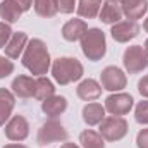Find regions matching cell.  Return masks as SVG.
<instances>
[{"mask_svg": "<svg viewBox=\"0 0 148 148\" xmlns=\"http://www.w3.org/2000/svg\"><path fill=\"white\" fill-rule=\"evenodd\" d=\"M55 5L60 14H71V12H74L76 0H55Z\"/></svg>", "mask_w": 148, "mask_h": 148, "instance_id": "cell-27", "label": "cell"}, {"mask_svg": "<svg viewBox=\"0 0 148 148\" xmlns=\"http://www.w3.org/2000/svg\"><path fill=\"white\" fill-rule=\"evenodd\" d=\"M81 50L88 60H91V62L102 60V57L107 52L105 33L100 28H90L84 33V36L81 38Z\"/></svg>", "mask_w": 148, "mask_h": 148, "instance_id": "cell-3", "label": "cell"}, {"mask_svg": "<svg viewBox=\"0 0 148 148\" xmlns=\"http://www.w3.org/2000/svg\"><path fill=\"white\" fill-rule=\"evenodd\" d=\"M28 41L29 40H28L26 33H23V31L12 33L9 43L5 45V57H9V59H19L24 53V48H26Z\"/></svg>", "mask_w": 148, "mask_h": 148, "instance_id": "cell-14", "label": "cell"}, {"mask_svg": "<svg viewBox=\"0 0 148 148\" xmlns=\"http://www.w3.org/2000/svg\"><path fill=\"white\" fill-rule=\"evenodd\" d=\"M23 66L33 74L43 76L50 69V53L47 48V43L40 38H33L28 41L24 53H23Z\"/></svg>", "mask_w": 148, "mask_h": 148, "instance_id": "cell-1", "label": "cell"}, {"mask_svg": "<svg viewBox=\"0 0 148 148\" xmlns=\"http://www.w3.org/2000/svg\"><path fill=\"white\" fill-rule=\"evenodd\" d=\"M79 143L83 145V148H105V141L102 134L93 129H84L79 134Z\"/></svg>", "mask_w": 148, "mask_h": 148, "instance_id": "cell-22", "label": "cell"}, {"mask_svg": "<svg viewBox=\"0 0 148 148\" xmlns=\"http://www.w3.org/2000/svg\"><path fill=\"white\" fill-rule=\"evenodd\" d=\"M66 140H67V129L55 117H50L48 121H45L41 124V127L38 129L36 143L40 147H47V145H52V143L66 141Z\"/></svg>", "mask_w": 148, "mask_h": 148, "instance_id": "cell-4", "label": "cell"}, {"mask_svg": "<svg viewBox=\"0 0 148 148\" xmlns=\"http://www.w3.org/2000/svg\"><path fill=\"white\" fill-rule=\"evenodd\" d=\"M12 36V29L7 23H0V48H5L9 40Z\"/></svg>", "mask_w": 148, "mask_h": 148, "instance_id": "cell-28", "label": "cell"}, {"mask_svg": "<svg viewBox=\"0 0 148 148\" xmlns=\"http://www.w3.org/2000/svg\"><path fill=\"white\" fill-rule=\"evenodd\" d=\"M76 93H77V97H79L81 100H84V102H93V100H97V98L102 95V84H100L98 81L88 77V79H83V81L77 84Z\"/></svg>", "mask_w": 148, "mask_h": 148, "instance_id": "cell-13", "label": "cell"}, {"mask_svg": "<svg viewBox=\"0 0 148 148\" xmlns=\"http://www.w3.org/2000/svg\"><path fill=\"white\" fill-rule=\"evenodd\" d=\"M138 91L141 93V97L148 98V76H143L138 81Z\"/></svg>", "mask_w": 148, "mask_h": 148, "instance_id": "cell-30", "label": "cell"}, {"mask_svg": "<svg viewBox=\"0 0 148 148\" xmlns=\"http://www.w3.org/2000/svg\"><path fill=\"white\" fill-rule=\"evenodd\" d=\"M133 97L127 93H114L110 97H107L105 100V110L110 115H126L127 112L133 109Z\"/></svg>", "mask_w": 148, "mask_h": 148, "instance_id": "cell-9", "label": "cell"}, {"mask_svg": "<svg viewBox=\"0 0 148 148\" xmlns=\"http://www.w3.org/2000/svg\"><path fill=\"white\" fill-rule=\"evenodd\" d=\"M134 119L136 122L148 126V100H143L136 105V110H134Z\"/></svg>", "mask_w": 148, "mask_h": 148, "instance_id": "cell-25", "label": "cell"}, {"mask_svg": "<svg viewBox=\"0 0 148 148\" xmlns=\"http://www.w3.org/2000/svg\"><path fill=\"white\" fill-rule=\"evenodd\" d=\"M14 2L21 7V10H23V12L29 10V9H31V5H33V0H14Z\"/></svg>", "mask_w": 148, "mask_h": 148, "instance_id": "cell-31", "label": "cell"}, {"mask_svg": "<svg viewBox=\"0 0 148 148\" xmlns=\"http://www.w3.org/2000/svg\"><path fill=\"white\" fill-rule=\"evenodd\" d=\"M136 147L138 148H148V127L141 129L136 136Z\"/></svg>", "mask_w": 148, "mask_h": 148, "instance_id": "cell-29", "label": "cell"}, {"mask_svg": "<svg viewBox=\"0 0 148 148\" xmlns=\"http://www.w3.org/2000/svg\"><path fill=\"white\" fill-rule=\"evenodd\" d=\"M103 119H105V107H102L100 103H95V102L84 105V109H83V121L88 126H97Z\"/></svg>", "mask_w": 148, "mask_h": 148, "instance_id": "cell-20", "label": "cell"}, {"mask_svg": "<svg viewBox=\"0 0 148 148\" xmlns=\"http://www.w3.org/2000/svg\"><path fill=\"white\" fill-rule=\"evenodd\" d=\"M21 16H23V10L14 0H2L0 2V17L7 24L17 23L21 19Z\"/></svg>", "mask_w": 148, "mask_h": 148, "instance_id": "cell-19", "label": "cell"}, {"mask_svg": "<svg viewBox=\"0 0 148 148\" xmlns=\"http://www.w3.org/2000/svg\"><path fill=\"white\" fill-rule=\"evenodd\" d=\"M122 64L126 67V71L129 74H138L143 73L148 67V57L147 52L141 45H131L126 48L124 57H122Z\"/></svg>", "mask_w": 148, "mask_h": 148, "instance_id": "cell-6", "label": "cell"}, {"mask_svg": "<svg viewBox=\"0 0 148 148\" xmlns=\"http://www.w3.org/2000/svg\"><path fill=\"white\" fill-rule=\"evenodd\" d=\"M110 35L117 43H127L129 40H133L140 35V26L136 21H129V19L119 21V23L112 24Z\"/></svg>", "mask_w": 148, "mask_h": 148, "instance_id": "cell-10", "label": "cell"}, {"mask_svg": "<svg viewBox=\"0 0 148 148\" xmlns=\"http://www.w3.org/2000/svg\"><path fill=\"white\" fill-rule=\"evenodd\" d=\"M52 95H55V88H53V83L45 77V76H38L36 77V93H35V98L38 100H47L50 98Z\"/></svg>", "mask_w": 148, "mask_h": 148, "instance_id": "cell-23", "label": "cell"}, {"mask_svg": "<svg viewBox=\"0 0 148 148\" xmlns=\"http://www.w3.org/2000/svg\"><path fill=\"white\" fill-rule=\"evenodd\" d=\"M83 73H84L83 64L74 57H59L52 64V76L62 86L79 81L83 77Z\"/></svg>", "mask_w": 148, "mask_h": 148, "instance_id": "cell-2", "label": "cell"}, {"mask_svg": "<svg viewBox=\"0 0 148 148\" xmlns=\"http://www.w3.org/2000/svg\"><path fill=\"white\" fill-rule=\"evenodd\" d=\"M60 148H79V147H77V145H74V143H64Z\"/></svg>", "mask_w": 148, "mask_h": 148, "instance_id": "cell-33", "label": "cell"}, {"mask_svg": "<svg viewBox=\"0 0 148 148\" xmlns=\"http://www.w3.org/2000/svg\"><path fill=\"white\" fill-rule=\"evenodd\" d=\"M3 131L10 141H24L29 134V124L24 115H12Z\"/></svg>", "mask_w": 148, "mask_h": 148, "instance_id": "cell-8", "label": "cell"}, {"mask_svg": "<svg viewBox=\"0 0 148 148\" xmlns=\"http://www.w3.org/2000/svg\"><path fill=\"white\" fill-rule=\"evenodd\" d=\"M102 3L103 0H79L76 10L81 17L84 19H93L100 14V9H102Z\"/></svg>", "mask_w": 148, "mask_h": 148, "instance_id": "cell-21", "label": "cell"}, {"mask_svg": "<svg viewBox=\"0 0 148 148\" xmlns=\"http://www.w3.org/2000/svg\"><path fill=\"white\" fill-rule=\"evenodd\" d=\"M35 12L40 17H53L59 10L55 5V0H35Z\"/></svg>", "mask_w": 148, "mask_h": 148, "instance_id": "cell-24", "label": "cell"}, {"mask_svg": "<svg viewBox=\"0 0 148 148\" xmlns=\"http://www.w3.org/2000/svg\"><path fill=\"white\" fill-rule=\"evenodd\" d=\"M100 84L107 91H121V90L126 88L127 79H126V74L122 73L119 67L107 66L100 74Z\"/></svg>", "mask_w": 148, "mask_h": 148, "instance_id": "cell-7", "label": "cell"}, {"mask_svg": "<svg viewBox=\"0 0 148 148\" xmlns=\"http://www.w3.org/2000/svg\"><path fill=\"white\" fill-rule=\"evenodd\" d=\"M122 14L129 21L141 19L148 10V0H122Z\"/></svg>", "mask_w": 148, "mask_h": 148, "instance_id": "cell-15", "label": "cell"}, {"mask_svg": "<svg viewBox=\"0 0 148 148\" xmlns=\"http://www.w3.org/2000/svg\"><path fill=\"white\" fill-rule=\"evenodd\" d=\"M67 109V100L60 95H52L50 98L41 102V110L45 112L48 117H57Z\"/></svg>", "mask_w": 148, "mask_h": 148, "instance_id": "cell-17", "label": "cell"}, {"mask_svg": "<svg viewBox=\"0 0 148 148\" xmlns=\"http://www.w3.org/2000/svg\"><path fill=\"white\" fill-rule=\"evenodd\" d=\"M88 31V24L83 19H71L62 28V38L67 41H77Z\"/></svg>", "mask_w": 148, "mask_h": 148, "instance_id": "cell-16", "label": "cell"}, {"mask_svg": "<svg viewBox=\"0 0 148 148\" xmlns=\"http://www.w3.org/2000/svg\"><path fill=\"white\" fill-rule=\"evenodd\" d=\"M122 5L117 0H103L100 9V21L105 24H115L122 19Z\"/></svg>", "mask_w": 148, "mask_h": 148, "instance_id": "cell-12", "label": "cell"}, {"mask_svg": "<svg viewBox=\"0 0 148 148\" xmlns=\"http://www.w3.org/2000/svg\"><path fill=\"white\" fill-rule=\"evenodd\" d=\"M14 73V62L9 60V57L5 55H0V79L7 77L9 74Z\"/></svg>", "mask_w": 148, "mask_h": 148, "instance_id": "cell-26", "label": "cell"}, {"mask_svg": "<svg viewBox=\"0 0 148 148\" xmlns=\"http://www.w3.org/2000/svg\"><path fill=\"white\" fill-rule=\"evenodd\" d=\"M117 2H122V0H117Z\"/></svg>", "mask_w": 148, "mask_h": 148, "instance_id": "cell-36", "label": "cell"}, {"mask_svg": "<svg viewBox=\"0 0 148 148\" xmlns=\"http://www.w3.org/2000/svg\"><path fill=\"white\" fill-rule=\"evenodd\" d=\"M12 93L19 98H33L36 93V77L31 76H17L12 81Z\"/></svg>", "mask_w": 148, "mask_h": 148, "instance_id": "cell-11", "label": "cell"}, {"mask_svg": "<svg viewBox=\"0 0 148 148\" xmlns=\"http://www.w3.org/2000/svg\"><path fill=\"white\" fill-rule=\"evenodd\" d=\"M143 48H145V52H147V57H148V40L145 41V47H143Z\"/></svg>", "mask_w": 148, "mask_h": 148, "instance_id": "cell-35", "label": "cell"}, {"mask_svg": "<svg viewBox=\"0 0 148 148\" xmlns=\"http://www.w3.org/2000/svg\"><path fill=\"white\" fill-rule=\"evenodd\" d=\"M14 105H16L14 93L5 88H0V126H3L10 119Z\"/></svg>", "mask_w": 148, "mask_h": 148, "instance_id": "cell-18", "label": "cell"}, {"mask_svg": "<svg viewBox=\"0 0 148 148\" xmlns=\"http://www.w3.org/2000/svg\"><path fill=\"white\" fill-rule=\"evenodd\" d=\"M127 121L121 115H109L100 122V134L107 141H121L127 134Z\"/></svg>", "mask_w": 148, "mask_h": 148, "instance_id": "cell-5", "label": "cell"}, {"mask_svg": "<svg viewBox=\"0 0 148 148\" xmlns=\"http://www.w3.org/2000/svg\"><path fill=\"white\" fill-rule=\"evenodd\" d=\"M3 148H28V147H24L21 143H12V145H5Z\"/></svg>", "mask_w": 148, "mask_h": 148, "instance_id": "cell-32", "label": "cell"}, {"mask_svg": "<svg viewBox=\"0 0 148 148\" xmlns=\"http://www.w3.org/2000/svg\"><path fill=\"white\" fill-rule=\"evenodd\" d=\"M143 29H145V31L148 33V17L145 19V23H143Z\"/></svg>", "mask_w": 148, "mask_h": 148, "instance_id": "cell-34", "label": "cell"}]
</instances>
